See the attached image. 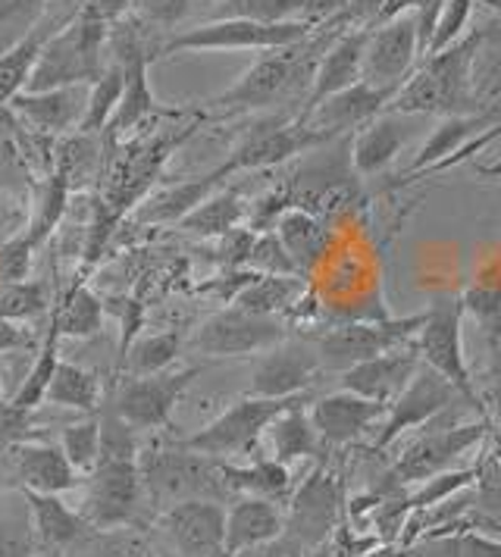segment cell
<instances>
[{"instance_id":"6da1fadb","label":"cell","mask_w":501,"mask_h":557,"mask_svg":"<svg viewBox=\"0 0 501 557\" xmlns=\"http://www.w3.org/2000/svg\"><path fill=\"white\" fill-rule=\"evenodd\" d=\"M479 38L482 35H471L461 45H454L451 51L420 60V66L411 73V78L401 85L399 95L389 103V113L464 116V110H471L476 101L474 60L479 51Z\"/></svg>"},{"instance_id":"7a4b0ae2","label":"cell","mask_w":501,"mask_h":557,"mask_svg":"<svg viewBox=\"0 0 501 557\" xmlns=\"http://www.w3.org/2000/svg\"><path fill=\"white\" fill-rule=\"evenodd\" d=\"M329 41L304 38L298 45L264 51L232 88H225L210 107L217 110H260L289 101L298 88H307Z\"/></svg>"},{"instance_id":"3957f363","label":"cell","mask_w":501,"mask_h":557,"mask_svg":"<svg viewBox=\"0 0 501 557\" xmlns=\"http://www.w3.org/2000/svg\"><path fill=\"white\" fill-rule=\"evenodd\" d=\"M107 38L110 26L75 13L45 45L25 91H57L98 82L100 73L107 70Z\"/></svg>"},{"instance_id":"277c9868","label":"cell","mask_w":501,"mask_h":557,"mask_svg":"<svg viewBox=\"0 0 501 557\" xmlns=\"http://www.w3.org/2000/svg\"><path fill=\"white\" fill-rule=\"evenodd\" d=\"M138 463H142V480H145L148 495L163 507L192 502V498L223 502L229 495L223 460L217 457L198 455V451L175 445V448H154L145 457H138Z\"/></svg>"},{"instance_id":"5b68a950","label":"cell","mask_w":501,"mask_h":557,"mask_svg":"<svg viewBox=\"0 0 501 557\" xmlns=\"http://www.w3.org/2000/svg\"><path fill=\"white\" fill-rule=\"evenodd\" d=\"M424 320L426 310L401 317V320H389V317H382V320H351V323L320 332L314 338V351L320 355V363L326 370L345 373V370L364 363V360H374V357L386 355L392 348L414 342L420 326H424Z\"/></svg>"},{"instance_id":"8992f818","label":"cell","mask_w":501,"mask_h":557,"mask_svg":"<svg viewBox=\"0 0 501 557\" xmlns=\"http://www.w3.org/2000/svg\"><path fill=\"white\" fill-rule=\"evenodd\" d=\"M301 401H307V395H295V398H257V395H250V398H242L229 410H223L204 430L182 438L179 445L188 451H198V455L217 457V460L245 455L257 445V438L264 432H270L276 417H282L289 407L301 405Z\"/></svg>"},{"instance_id":"52a82bcc","label":"cell","mask_w":501,"mask_h":557,"mask_svg":"<svg viewBox=\"0 0 501 557\" xmlns=\"http://www.w3.org/2000/svg\"><path fill=\"white\" fill-rule=\"evenodd\" d=\"M314 23L295 20V23H250V20H213L204 26L185 28L173 35L167 45H160V57H173L182 51H279L289 45H298L310 38Z\"/></svg>"},{"instance_id":"ba28073f","label":"cell","mask_w":501,"mask_h":557,"mask_svg":"<svg viewBox=\"0 0 501 557\" xmlns=\"http://www.w3.org/2000/svg\"><path fill=\"white\" fill-rule=\"evenodd\" d=\"M461 323H464V301L454 295L436 298L426 307L424 326L417 332V348H420V360L426 367H432L439 376H445L461 392L464 405H471L482 413V401H479L476 382L471 376L467 357H464Z\"/></svg>"},{"instance_id":"9c48e42d","label":"cell","mask_w":501,"mask_h":557,"mask_svg":"<svg viewBox=\"0 0 501 557\" xmlns=\"http://www.w3.org/2000/svg\"><path fill=\"white\" fill-rule=\"evenodd\" d=\"M142 463L138 455H100L98 467L85 480L82 495V517L91 530H120L132 523L135 510L142 505Z\"/></svg>"},{"instance_id":"30bf717a","label":"cell","mask_w":501,"mask_h":557,"mask_svg":"<svg viewBox=\"0 0 501 557\" xmlns=\"http://www.w3.org/2000/svg\"><path fill=\"white\" fill-rule=\"evenodd\" d=\"M289 338V323L282 317L254 313L232 305L207 317L192 335V348L207 357L267 355Z\"/></svg>"},{"instance_id":"8fae6325","label":"cell","mask_w":501,"mask_h":557,"mask_svg":"<svg viewBox=\"0 0 501 557\" xmlns=\"http://www.w3.org/2000/svg\"><path fill=\"white\" fill-rule=\"evenodd\" d=\"M424 48H420V28L417 16L404 10L399 16L386 20L379 28L367 32L364 48V82L399 95V88L420 66Z\"/></svg>"},{"instance_id":"7c38bea8","label":"cell","mask_w":501,"mask_h":557,"mask_svg":"<svg viewBox=\"0 0 501 557\" xmlns=\"http://www.w3.org/2000/svg\"><path fill=\"white\" fill-rule=\"evenodd\" d=\"M323 145H332V141L317 135L301 116L298 120H264L245 132V138L235 145V151L223 166H217V173L220 178H225L232 173H242V170H264V166H276V163L295 157V153L317 151Z\"/></svg>"},{"instance_id":"4fadbf2b","label":"cell","mask_w":501,"mask_h":557,"mask_svg":"<svg viewBox=\"0 0 501 557\" xmlns=\"http://www.w3.org/2000/svg\"><path fill=\"white\" fill-rule=\"evenodd\" d=\"M198 376L200 367L163 370V373H154V376H135V380L120 385V392L113 398V410L135 432L167 430L170 417H173V407L179 405V398L185 395L192 380H198Z\"/></svg>"},{"instance_id":"5bb4252c","label":"cell","mask_w":501,"mask_h":557,"mask_svg":"<svg viewBox=\"0 0 501 557\" xmlns=\"http://www.w3.org/2000/svg\"><path fill=\"white\" fill-rule=\"evenodd\" d=\"M464 401L461 392L451 385L445 376H439L432 367H420L417 376L407 382V388L401 392L399 398L392 405L386 407V417L379 423V432H376V448H389L399 435H404L407 430H417L429 420H436L439 413H445L451 405Z\"/></svg>"},{"instance_id":"9a60e30c","label":"cell","mask_w":501,"mask_h":557,"mask_svg":"<svg viewBox=\"0 0 501 557\" xmlns=\"http://www.w3.org/2000/svg\"><path fill=\"white\" fill-rule=\"evenodd\" d=\"M392 91L374 88L367 82H357L345 91L326 98L323 103H317L314 110H307L301 120L314 128L317 135H323L326 141H342L357 135L364 126H370L376 116H382L392 103Z\"/></svg>"},{"instance_id":"2e32d148","label":"cell","mask_w":501,"mask_h":557,"mask_svg":"<svg viewBox=\"0 0 501 557\" xmlns=\"http://www.w3.org/2000/svg\"><path fill=\"white\" fill-rule=\"evenodd\" d=\"M160 523L182 557H225L223 502H210V498L179 502L163 510Z\"/></svg>"},{"instance_id":"e0dca14e","label":"cell","mask_w":501,"mask_h":557,"mask_svg":"<svg viewBox=\"0 0 501 557\" xmlns=\"http://www.w3.org/2000/svg\"><path fill=\"white\" fill-rule=\"evenodd\" d=\"M335 520H339V482H335V473L317 467L295 492L285 530L298 542V548L314 552L332 539Z\"/></svg>"},{"instance_id":"ac0fdd59","label":"cell","mask_w":501,"mask_h":557,"mask_svg":"<svg viewBox=\"0 0 501 557\" xmlns=\"http://www.w3.org/2000/svg\"><path fill=\"white\" fill-rule=\"evenodd\" d=\"M486 435L482 423H471V426H449V430L429 432L424 438H417L404 455L399 457L392 480L399 485H414V482H426L439 473L451 470V463L457 457H464L471 448H476Z\"/></svg>"},{"instance_id":"d6986e66","label":"cell","mask_w":501,"mask_h":557,"mask_svg":"<svg viewBox=\"0 0 501 557\" xmlns=\"http://www.w3.org/2000/svg\"><path fill=\"white\" fill-rule=\"evenodd\" d=\"M323 370L320 355L307 348L304 342H282L273 351L260 355L254 376H250V395L257 398H295Z\"/></svg>"},{"instance_id":"ffe728a7","label":"cell","mask_w":501,"mask_h":557,"mask_svg":"<svg viewBox=\"0 0 501 557\" xmlns=\"http://www.w3.org/2000/svg\"><path fill=\"white\" fill-rule=\"evenodd\" d=\"M7 470L16 480L20 492H45V495H63L78 485V470L63 455L60 445L48 442H16L7 448Z\"/></svg>"},{"instance_id":"44dd1931","label":"cell","mask_w":501,"mask_h":557,"mask_svg":"<svg viewBox=\"0 0 501 557\" xmlns=\"http://www.w3.org/2000/svg\"><path fill=\"white\" fill-rule=\"evenodd\" d=\"M420 367H424V360H420V348H417V338H414V342H407L401 348H392L386 355L364 360V363L345 370L342 373V388L389 407L407 388V382L417 376Z\"/></svg>"},{"instance_id":"7402d4cb","label":"cell","mask_w":501,"mask_h":557,"mask_svg":"<svg viewBox=\"0 0 501 557\" xmlns=\"http://www.w3.org/2000/svg\"><path fill=\"white\" fill-rule=\"evenodd\" d=\"M382 417H386V405L354 395L349 388L323 395L310 407V420L320 432L323 445H351L364 432L374 430L376 423H382Z\"/></svg>"},{"instance_id":"603a6c76","label":"cell","mask_w":501,"mask_h":557,"mask_svg":"<svg viewBox=\"0 0 501 557\" xmlns=\"http://www.w3.org/2000/svg\"><path fill=\"white\" fill-rule=\"evenodd\" d=\"M367 32H345L335 41H329V48L320 57L314 78H310V91L304 95V110H314L317 103H323L326 98L345 91L351 85L364 82V48H367Z\"/></svg>"},{"instance_id":"cb8c5ba5","label":"cell","mask_w":501,"mask_h":557,"mask_svg":"<svg viewBox=\"0 0 501 557\" xmlns=\"http://www.w3.org/2000/svg\"><path fill=\"white\" fill-rule=\"evenodd\" d=\"M411 141V128H407V116L404 113H382L376 116L370 126H364L354 141H351V166L361 178H374L386 173L399 153L407 148Z\"/></svg>"},{"instance_id":"d4e9b609","label":"cell","mask_w":501,"mask_h":557,"mask_svg":"<svg viewBox=\"0 0 501 557\" xmlns=\"http://www.w3.org/2000/svg\"><path fill=\"white\" fill-rule=\"evenodd\" d=\"M85 107H88V85L57 88V91H23L10 103V110L20 113L23 123L48 135H60L70 128L78 132L85 120Z\"/></svg>"},{"instance_id":"484cf974","label":"cell","mask_w":501,"mask_h":557,"mask_svg":"<svg viewBox=\"0 0 501 557\" xmlns=\"http://www.w3.org/2000/svg\"><path fill=\"white\" fill-rule=\"evenodd\" d=\"M282 532H285V517L276 502L242 495L225 510V557L242 555L260 545H273Z\"/></svg>"},{"instance_id":"4316f807","label":"cell","mask_w":501,"mask_h":557,"mask_svg":"<svg viewBox=\"0 0 501 557\" xmlns=\"http://www.w3.org/2000/svg\"><path fill=\"white\" fill-rule=\"evenodd\" d=\"M28 517H32V532L35 542L48 552L63 555L66 548H73L78 542H85L91 532L88 520L82 517V510H73L60 495H45V492H23Z\"/></svg>"},{"instance_id":"83f0119b","label":"cell","mask_w":501,"mask_h":557,"mask_svg":"<svg viewBox=\"0 0 501 557\" xmlns=\"http://www.w3.org/2000/svg\"><path fill=\"white\" fill-rule=\"evenodd\" d=\"M273 232L279 242L285 245L289 257L295 260L301 276H307L310 270H317L332 251V228L320 216H314L310 210L289 207L279 220Z\"/></svg>"},{"instance_id":"f1b7e54d","label":"cell","mask_w":501,"mask_h":557,"mask_svg":"<svg viewBox=\"0 0 501 557\" xmlns=\"http://www.w3.org/2000/svg\"><path fill=\"white\" fill-rule=\"evenodd\" d=\"M70 20H45L41 26H35L25 38H20L7 53H0V107H10L25 91L28 78L35 73V63L45 51L50 38L66 26Z\"/></svg>"},{"instance_id":"f546056e","label":"cell","mask_w":501,"mask_h":557,"mask_svg":"<svg viewBox=\"0 0 501 557\" xmlns=\"http://www.w3.org/2000/svg\"><path fill=\"white\" fill-rule=\"evenodd\" d=\"M220 182L223 178L213 170V173L200 178H188V182H175V185H167V188H157L135 210V220L138 223H182L200 201H207L213 195V188Z\"/></svg>"},{"instance_id":"4dcf8cb0","label":"cell","mask_w":501,"mask_h":557,"mask_svg":"<svg viewBox=\"0 0 501 557\" xmlns=\"http://www.w3.org/2000/svg\"><path fill=\"white\" fill-rule=\"evenodd\" d=\"M492 123L489 116H449L442 120L439 126L432 128V135L426 138V145L417 151L414 163L407 166V173H420L429 163H445L449 157H457V151H471V138H474L479 128H486Z\"/></svg>"},{"instance_id":"1f68e13d","label":"cell","mask_w":501,"mask_h":557,"mask_svg":"<svg viewBox=\"0 0 501 557\" xmlns=\"http://www.w3.org/2000/svg\"><path fill=\"white\" fill-rule=\"evenodd\" d=\"M304 295H307L304 276H260L257 273V278L248 288H242V295L232 305L254 310V313H267V317H285V313H295Z\"/></svg>"},{"instance_id":"d6a6232c","label":"cell","mask_w":501,"mask_h":557,"mask_svg":"<svg viewBox=\"0 0 501 557\" xmlns=\"http://www.w3.org/2000/svg\"><path fill=\"white\" fill-rule=\"evenodd\" d=\"M225 482H229V492H239V495H254V498H270L279 502L289 495V485H292V473L282 460L276 457H260V460H250L245 467H235V463H225L223 460Z\"/></svg>"},{"instance_id":"836d02e7","label":"cell","mask_w":501,"mask_h":557,"mask_svg":"<svg viewBox=\"0 0 501 557\" xmlns=\"http://www.w3.org/2000/svg\"><path fill=\"white\" fill-rule=\"evenodd\" d=\"M248 216V207L242 201L239 188H225L210 195L207 201H200L179 226L192 235H204V238H223L232 228L242 226V220Z\"/></svg>"},{"instance_id":"e575fe53","label":"cell","mask_w":501,"mask_h":557,"mask_svg":"<svg viewBox=\"0 0 501 557\" xmlns=\"http://www.w3.org/2000/svg\"><path fill=\"white\" fill-rule=\"evenodd\" d=\"M307 401L289 407L282 417H276V423L270 426V438H273V457L282 460L285 467L295 463L301 457L317 455L320 448V432L314 426L310 413L304 410Z\"/></svg>"},{"instance_id":"d590c367","label":"cell","mask_w":501,"mask_h":557,"mask_svg":"<svg viewBox=\"0 0 501 557\" xmlns=\"http://www.w3.org/2000/svg\"><path fill=\"white\" fill-rule=\"evenodd\" d=\"M60 338H63V335L57 332L53 320H50V332L48 338H45V345H41V351L35 357L28 376L20 382V388H16L13 398H10V407H13V410L28 413V410H35V407L48 401L50 380H53V373H57V367H60Z\"/></svg>"},{"instance_id":"8d00e7d4","label":"cell","mask_w":501,"mask_h":557,"mask_svg":"<svg viewBox=\"0 0 501 557\" xmlns=\"http://www.w3.org/2000/svg\"><path fill=\"white\" fill-rule=\"evenodd\" d=\"M123 91H125L123 63L110 60V63H107V70L100 73L98 82H91V85H88V107H85V120H82L78 132H82V135H98V132H107L110 120H113V113H117V107H120V101H123Z\"/></svg>"},{"instance_id":"74e56055","label":"cell","mask_w":501,"mask_h":557,"mask_svg":"<svg viewBox=\"0 0 501 557\" xmlns=\"http://www.w3.org/2000/svg\"><path fill=\"white\" fill-rule=\"evenodd\" d=\"M103 323V305L88 285H75L53 310V326L63 338H91Z\"/></svg>"},{"instance_id":"f35d334b","label":"cell","mask_w":501,"mask_h":557,"mask_svg":"<svg viewBox=\"0 0 501 557\" xmlns=\"http://www.w3.org/2000/svg\"><path fill=\"white\" fill-rule=\"evenodd\" d=\"M48 405L70 407V410H82V413H95L100 405V382L95 373L60 360L53 380L48 388Z\"/></svg>"},{"instance_id":"ab89813d","label":"cell","mask_w":501,"mask_h":557,"mask_svg":"<svg viewBox=\"0 0 501 557\" xmlns=\"http://www.w3.org/2000/svg\"><path fill=\"white\" fill-rule=\"evenodd\" d=\"M182 351V338L175 332H157V335H145L138 338L123 360L129 363L132 376H154V373H163L175 363V357Z\"/></svg>"},{"instance_id":"60d3db41","label":"cell","mask_w":501,"mask_h":557,"mask_svg":"<svg viewBox=\"0 0 501 557\" xmlns=\"http://www.w3.org/2000/svg\"><path fill=\"white\" fill-rule=\"evenodd\" d=\"M310 0H223L217 20H250V23H295L304 20Z\"/></svg>"},{"instance_id":"b9f144b4","label":"cell","mask_w":501,"mask_h":557,"mask_svg":"<svg viewBox=\"0 0 501 557\" xmlns=\"http://www.w3.org/2000/svg\"><path fill=\"white\" fill-rule=\"evenodd\" d=\"M70 188H73V182H70V176H66L63 170H57V173L45 182L41 198H38V207H35V216H32V226L25 228L28 238H32L35 245H41L50 232L57 228V223L63 220L66 201H70Z\"/></svg>"},{"instance_id":"7bdbcfd3","label":"cell","mask_w":501,"mask_h":557,"mask_svg":"<svg viewBox=\"0 0 501 557\" xmlns=\"http://www.w3.org/2000/svg\"><path fill=\"white\" fill-rule=\"evenodd\" d=\"M60 448H63V455L70 457V463H73L78 473H91L100 460L98 417H88V420L70 423L66 430L60 432Z\"/></svg>"},{"instance_id":"ee69618b","label":"cell","mask_w":501,"mask_h":557,"mask_svg":"<svg viewBox=\"0 0 501 557\" xmlns=\"http://www.w3.org/2000/svg\"><path fill=\"white\" fill-rule=\"evenodd\" d=\"M48 310V292L41 282H10L0 285V317L10 323H28Z\"/></svg>"},{"instance_id":"f6af8a7d","label":"cell","mask_w":501,"mask_h":557,"mask_svg":"<svg viewBox=\"0 0 501 557\" xmlns=\"http://www.w3.org/2000/svg\"><path fill=\"white\" fill-rule=\"evenodd\" d=\"M471 13H474V0H445L439 23L432 32V41L426 48V57H439V53L451 51L454 45H461L467 38V26H471Z\"/></svg>"},{"instance_id":"bcb514c9","label":"cell","mask_w":501,"mask_h":557,"mask_svg":"<svg viewBox=\"0 0 501 557\" xmlns=\"http://www.w3.org/2000/svg\"><path fill=\"white\" fill-rule=\"evenodd\" d=\"M245 270H254L260 276H301L295 260L289 257L285 245L279 242V235H276L273 228L270 232H257Z\"/></svg>"},{"instance_id":"7dc6e473","label":"cell","mask_w":501,"mask_h":557,"mask_svg":"<svg viewBox=\"0 0 501 557\" xmlns=\"http://www.w3.org/2000/svg\"><path fill=\"white\" fill-rule=\"evenodd\" d=\"M464 310L479 323L486 342L501 338V285H474L464 292Z\"/></svg>"},{"instance_id":"c3c4849f","label":"cell","mask_w":501,"mask_h":557,"mask_svg":"<svg viewBox=\"0 0 501 557\" xmlns=\"http://www.w3.org/2000/svg\"><path fill=\"white\" fill-rule=\"evenodd\" d=\"M195 0H132V16L148 28H175L192 10Z\"/></svg>"},{"instance_id":"681fc988","label":"cell","mask_w":501,"mask_h":557,"mask_svg":"<svg viewBox=\"0 0 501 557\" xmlns=\"http://www.w3.org/2000/svg\"><path fill=\"white\" fill-rule=\"evenodd\" d=\"M35 248H38V245L28 238V232H20V235L7 238V242L0 245V285L25 282V278H28Z\"/></svg>"},{"instance_id":"f907efd6","label":"cell","mask_w":501,"mask_h":557,"mask_svg":"<svg viewBox=\"0 0 501 557\" xmlns=\"http://www.w3.org/2000/svg\"><path fill=\"white\" fill-rule=\"evenodd\" d=\"M442 545L449 548L451 557H501V542L482 535H454V539H442Z\"/></svg>"},{"instance_id":"816d5d0a","label":"cell","mask_w":501,"mask_h":557,"mask_svg":"<svg viewBox=\"0 0 501 557\" xmlns=\"http://www.w3.org/2000/svg\"><path fill=\"white\" fill-rule=\"evenodd\" d=\"M125 10H132V0H82V7H78L82 16H91L110 28L123 20Z\"/></svg>"},{"instance_id":"f5cc1de1","label":"cell","mask_w":501,"mask_h":557,"mask_svg":"<svg viewBox=\"0 0 501 557\" xmlns=\"http://www.w3.org/2000/svg\"><path fill=\"white\" fill-rule=\"evenodd\" d=\"M486 382H489V392L492 398L501 401V338L489 342V367H486Z\"/></svg>"},{"instance_id":"db71d44e","label":"cell","mask_w":501,"mask_h":557,"mask_svg":"<svg viewBox=\"0 0 501 557\" xmlns=\"http://www.w3.org/2000/svg\"><path fill=\"white\" fill-rule=\"evenodd\" d=\"M23 345L25 335L16 330V323H10V320L0 317V355H3V351H13V348H23Z\"/></svg>"},{"instance_id":"11a10c76","label":"cell","mask_w":501,"mask_h":557,"mask_svg":"<svg viewBox=\"0 0 501 557\" xmlns=\"http://www.w3.org/2000/svg\"><path fill=\"white\" fill-rule=\"evenodd\" d=\"M0 557H35V552L28 548V542H20V539H3V542H0Z\"/></svg>"},{"instance_id":"9f6ffc18","label":"cell","mask_w":501,"mask_h":557,"mask_svg":"<svg viewBox=\"0 0 501 557\" xmlns=\"http://www.w3.org/2000/svg\"><path fill=\"white\" fill-rule=\"evenodd\" d=\"M310 557H351V555L342 548V545H339V542H332V539H329V542H323L320 548H314V555Z\"/></svg>"},{"instance_id":"6f0895ef","label":"cell","mask_w":501,"mask_h":557,"mask_svg":"<svg viewBox=\"0 0 501 557\" xmlns=\"http://www.w3.org/2000/svg\"><path fill=\"white\" fill-rule=\"evenodd\" d=\"M60 557H100L95 548H88V539L85 542H78V545H73V548H66Z\"/></svg>"},{"instance_id":"680465c9","label":"cell","mask_w":501,"mask_h":557,"mask_svg":"<svg viewBox=\"0 0 501 557\" xmlns=\"http://www.w3.org/2000/svg\"><path fill=\"white\" fill-rule=\"evenodd\" d=\"M235 557H282L276 552L273 545H260V548H248V552H242V555Z\"/></svg>"},{"instance_id":"91938a15","label":"cell","mask_w":501,"mask_h":557,"mask_svg":"<svg viewBox=\"0 0 501 557\" xmlns=\"http://www.w3.org/2000/svg\"><path fill=\"white\" fill-rule=\"evenodd\" d=\"M474 3H482L486 10H492V13H499L501 16V0H474Z\"/></svg>"},{"instance_id":"94428289","label":"cell","mask_w":501,"mask_h":557,"mask_svg":"<svg viewBox=\"0 0 501 557\" xmlns=\"http://www.w3.org/2000/svg\"><path fill=\"white\" fill-rule=\"evenodd\" d=\"M0 495H3V480H0Z\"/></svg>"}]
</instances>
